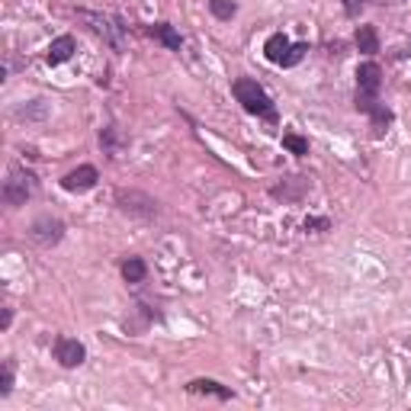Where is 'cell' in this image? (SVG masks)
<instances>
[{
  "label": "cell",
  "instance_id": "obj_12",
  "mask_svg": "<svg viewBox=\"0 0 411 411\" xmlns=\"http://www.w3.org/2000/svg\"><path fill=\"white\" fill-rule=\"evenodd\" d=\"M187 389H190V392H209V395H219L222 402H228V399H232V392H228L225 385H219L215 379H193V383H190Z\"/></svg>",
  "mask_w": 411,
  "mask_h": 411
},
{
  "label": "cell",
  "instance_id": "obj_7",
  "mask_svg": "<svg viewBox=\"0 0 411 411\" xmlns=\"http://www.w3.org/2000/svg\"><path fill=\"white\" fill-rule=\"evenodd\" d=\"M97 168H90V164H84V168H77V170H71L65 180H61V187L68 190V193H84V190H90L97 183Z\"/></svg>",
  "mask_w": 411,
  "mask_h": 411
},
{
  "label": "cell",
  "instance_id": "obj_14",
  "mask_svg": "<svg viewBox=\"0 0 411 411\" xmlns=\"http://www.w3.org/2000/svg\"><path fill=\"white\" fill-rule=\"evenodd\" d=\"M151 36L161 39V42H164L170 52H177V48H180V36L174 32V26H168V23H158V26H151Z\"/></svg>",
  "mask_w": 411,
  "mask_h": 411
},
{
  "label": "cell",
  "instance_id": "obj_5",
  "mask_svg": "<svg viewBox=\"0 0 411 411\" xmlns=\"http://www.w3.org/2000/svg\"><path fill=\"white\" fill-rule=\"evenodd\" d=\"M61 232H65V225L58 222V219H39L32 228H29V238L42 248H52V244L61 241Z\"/></svg>",
  "mask_w": 411,
  "mask_h": 411
},
{
  "label": "cell",
  "instance_id": "obj_16",
  "mask_svg": "<svg viewBox=\"0 0 411 411\" xmlns=\"http://www.w3.org/2000/svg\"><path fill=\"white\" fill-rule=\"evenodd\" d=\"M209 10H212L219 19H232L234 13H238V7H234L232 0H209Z\"/></svg>",
  "mask_w": 411,
  "mask_h": 411
},
{
  "label": "cell",
  "instance_id": "obj_10",
  "mask_svg": "<svg viewBox=\"0 0 411 411\" xmlns=\"http://www.w3.org/2000/svg\"><path fill=\"white\" fill-rule=\"evenodd\" d=\"M286 52H290V39L283 36V32H273V36L267 39V46H263V55L270 58V61H283Z\"/></svg>",
  "mask_w": 411,
  "mask_h": 411
},
{
  "label": "cell",
  "instance_id": "obj_9",
  "mask_svg": "<svg viewBox=\"0 0 411 411\" xmlns=\"http://www.w3.org/2000/svg\"><path fill=\"white\" fill-rule=\"evenodd\" d=\"M71 52H74V39H71V36H58L55 42L48 46V65H61V61H68Z\"/></svg>",
  "mask_w": 411,
  "mask_h": 411
},
{
  "label": "cell",
  "instance_id": "obj_4",
  "mask_svg": "<svg viewBox=\"0 0 411 411\" xmlns=\"http://www.w3.org/2000/svg\"><path fill=\"white\" fill-rule=\"evenodd\" d=\"M116 203H119L122 212L145 215V219H151V215L158 212V203L151 197H145V193H126V190H119V193H116Z\"/></svg>",
  "mask_w": 411,
  "mask_h": 411
},
{
  "label": "cell",
  "instance_id": "obj_18",
  "mask_svg": "<svg viewBox=\"0 0 411 411\" xmlns=\"http://www.w3.org/2000/svg\"><path fill=\"white\" fill-rule=\"evenodd\" d=\"M305 52H308L305 46H290V52H286V58H283L280 65H283V68H292V65H299V61H302V55H305Z\"/></svg>",
  "mask_w": 411,
  "mask_h": 411
},
{
  "label": "cell",
  "instance_id": "obj_8",
  "mask_svg": "<svg viewBox=\"0 0 411 411\" xmlns=\"http://www.w3.org/2000/svg\"><path fill=\"white\" fill-rule=\"evenodd\" d=\"M379 84H383V71H379V65H373V61L360 65V71H357V87H360V94L376 97L379 94Z\"/></svg>",
  "mask_w": 411,
  "mask_h": 411
},
{
  "label": "cell",
  "instance_id": "obj_3",
  "mask_svg": "<svg viewBox=\"0 0 411 411\" xmlns=\"http://www.w3.org/2000/svg\"><path fill=\"white\" fill-rule=\"evenodd\" d=\"M77 17L84 19V23L94 29L97 36L106 39L112 48H122V46H126V39H122V26H116L110 17H103V13H90V10H77Z\"/></svg>",
  "mask_w": 411,
  "mask_h": 411
},
{
  "label": "cell",
  "instance_id": "obj_1",
  "mask_svg": "<svg viewBox=\"0 0 411 411\" xmlns=\"http://www.w3.org/2000/svg\"><path fill=\"white\" fill-rule=\"evenodd\" d=\"M232 90H234L238 103H241L248 112H257V116H267V119H273V103H270V97L261 90V84H257V81H251V77H238Z\"/></svg>",
  "mask_w": 411,
  "mask_h": 411
},
{
  "label": "cell",
  "instance_id": "obj_2",
  "mask_svg": "<svg viewBox=\"0 0 411 411\" xmlns=\"http://www.w3.org/2000/svg\"><path fill=\"white\" fill-rule=\"evenodd\" d=\"M32 193H36V174H29V170H23V168L10 170L7 183H3V199H7L10 206H23Z\"/></svg>",
  "mask_w": 411,
  "mask_h": 411
},
{
  "label": "cell",
  "instance_id": "obj_17",
  "mask_svg": "<svg viewBox=\"0 0 411 411\" xmlns=\"http://www.w3.org/2000/svg\"><path fill=\"white\" fill-rule=\"evenodd\" d=\"M283 145L292 151V154H308V141L299 135H283Z\"/></svg>",
  "mask_w": 411,
  "mask_h": 411
},
{
  "label": "cell",
  "instance_id": "obj_11",
  "mask_svg": "<svg viewBox=\"0 0 411 411\" xmlns=\"http://www.w3.org/2000/svg\"><path fill=\"white\" fill-rule=\"evenodd\" d=\"M357 48H360L363 55H376V52H379V36H376L373 26H360V29H357Z\"/></svg>",
  "mask_w": 411,
  "mask_h": 411
},
{
  "label": "cell",
  "instance_id": "obj_15",
  "mask_svg": "<svg viewBox=\"0 0 411 411\" xmlns=\"http://www.w3.org/2000/svg\"><path fill=\"white\" fill-rule=\"evenodd\" d=\"M370 116H373V129H376V135H383L385 126L392 122V112L385 110V106H379V103L373 106V112H370Z\"/></svg>",
  "mask_w": 411,
  "mask_h": 411
},
{
  "label": "cell",
  "instance_id": "obj_19",
  "mask_svg": "<svg viewBox=\"0 0 411 411\" xmlns=\"http://www.w3.org/2000/svg\"><path fill=\"white\" fill-rule=\"evenodd\" d=\"M10 385H13V373H10V366H7V370H3V376H0V395H7Z\"/></svg>",
  "mask_w": 411,
  "mask_h": 411
},
{
  "label": "cell",
  "instance_id": "obj_13",
  "mask_svg": "<svg viewBox=\"0 0 411 411\" xmlns=\"http://www.w3.org/2000/svg\"><path fill=\"white\" fill-rule=\"evenodd\" d=\"M145 273H148V267H145L141 257H129V261L122 263V277H126V283H141L145 280Z\"/></svg>",
  "mask_w": 411,
  "mask_h": 411
},
{
  "label": "cell",
  "instance_id": "obj_6",
  "mask_svg": "<svg viewBox=\"0 0 411 411\" xmlns=\"http://www.w3.org/2000/svg\"><path fill=\"white\" fill-rule=\"evenodd\" d=\"M84 344H81V341H74V337H58L55 341V360L61 366H68V370H71V366H81L84 363Z\"/></svg>",
  "mask_w": 411,
  "mask_h": 411
},
{
  "label": "cell",
  "instance_id": "obj_20",
  "mask_svg": "<svg viewBox=\"0 0 411 411\" xmlns=\"http://www.w3.org/2000/svg\"><path fill=\"white\" fill-rule=\"evenodd\" d=\"M360 3H363V0H344V10L350 17H357V13H360Z\"/></svg>",
  "mask_w": 411,
  "mask_h": 411
}]
</instances>
